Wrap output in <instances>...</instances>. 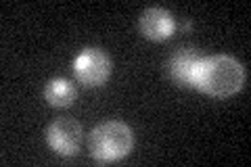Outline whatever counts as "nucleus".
Instances as JSON below:
<instances>
[{
	"label": "nucleus",
	"instance_id": "nucleus-1",
	"mask_svg": "<svg viewBox=\"0 0 251 167\" xmlns=\"http://www.w3.org/2000/svg\"><path fill=\"white\" fill-rule=\"evenodd\" d=\"M243 84H245V69L237 59L226 57V54L199 59L191 82V86L216 98L239 92Z\"/></svg>",
	"mask_w": 251,
	"mask_h": 167
},
{
	"label": "nucleus",
	"instance_id": "nucleus-7",
	"mask_svg": "<svg viewBox=\"0 0 251 167\" xmlns=\"http://www.w3.org/2000/svg\"><path fill=\"white\" fill-rule=\"evenodd\" d=\"M44 98L52 107H69L75 100V88L67 79H52L44 90Z\"/></svg>",
	"mask_w": 251,
	"mask_h": 167
},
{
	"label": "nucleus",
	"instance_id": "nucleus-6",
	"mask_svg": "<svg viewBox=\"0 0 251 167\" xmlns=\"http://www.w3.org/2000/svg\"><path fill=\"white\" fill-rule=\"evenodd\" d=\"M199 54L191 50V48H182L174 54L172 59V75H174L176 82L184 84V86H191L193 82V73H195V67L199 63Z\"/></svg>",
	"mask_w": 251,
	"mask_h": 167
},
{
	"label": "nucleus",
	"instance_id": "nucleus-5",
	"mask_svg": "<svg viewBox=\"0 0 251 167\" xmlns=\"http://www.w3.org/2000/svg\"><path fill=\"white\" fill-rule=\"evenodd\" d=\"M140 29L151 40H166L174 31V21L163 9H149L140 17Z\"/></svg>",
	"mask_w": 251,
	"mask_h": 167
},
{
	"label": "nucleus",
	"instance_id": "nucleus-2",
	"mask_svg": "<svg viewBox=\"0 0 251 167\" xmlns=\"http://www.w3.org/2000/svg\"><path fill=\"white\" fill-rule=\"evenodd\" d=\"M132 148V130L122 121L100 123L90 136V150L97 161H117Z\"/></svg>",
	"mask_w": 251,
	"mask_h": 167
},
{
	"label": "nucleus",
	"instance_id": "nucleus-4",
	"mask_svg": "<svg viewBox=\"0 0 251 167\" xmlns=\"http://www.w3.org/2000/svg\"><path fill=\"white\" fill-rule=\"evenodd\" d=\"M49 142L50 146L57 150L59 155H75L77 148H80V138H82V128L80 123H75L74 119H57V121L50 123L49 128Z\"/></svg>",
	"mask_w": 251,
	"mask_h": 167
},
{
	"label": "nucleus",
	"instance_id": "nucleus-3",
	"mask_svg": "<svg viewBox=\"0 0 251 167\" xmlns=\"http://www.w3.org/2000/svg\"><path fill=\"white\" fill-rule=\"evenodd\" d=\"M75 75L86 86H100L111 73V61L99 48H86L75 59Z\"/></svg>",
	"mask_w": 251,
	"mask_h": 167
}]
</instances>
